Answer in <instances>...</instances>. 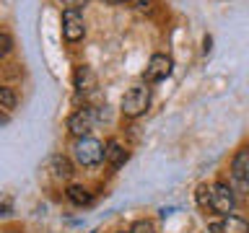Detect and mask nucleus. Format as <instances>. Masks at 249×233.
I'll return each mask as SVG.
<instances>
[{
	"label": "nucleus",
	"mask_w": 249,
	"mask_h": 233,
	"mask_svg": "<svg viewBox=\"0 0 249 233\" xmlns=\"http://www.w3.org/2000/svg\"><path fill=\"white\" fill-rule=\"evenodd\" d=\"M83 34H86L83 13L81 11H65L62 13V36H65V42L75 44L83 39Z\"/></svg>",
	"instance_id": "5"
},
{
	"label": "nucleus",
	"mask_w": 249,
	"mask_h": 233,
	"mask_svg": "<svg viewBox=\"0 0 249 233\" xmlns=\"http://www.w3.org/2000/svg\"><path fill=\"white\" fill-rule=\"evenodd\" d=\"M73 88L78 93H91L96 88V73L89 65H75L73 70Z\"/></svg>",
	"instance_id": "8"
},
{
	"label": "nucleus",
	"mask_w": 249,
	"mask_h": 233,
	"mask_svg": "<svg viewBox=\"0 0 249 233\" xmlns=\"http://www.w3.org/2000/svg\"><path fill=\"white\" fill-rule=\"evenodd\" d=\"M65 197L73 202V205H78V207L91 205V192L86 189V186H81V184H70L65 189Z\"/></svg>",
	"instance_id": "12"
},
{
	"label": "nucleus",
	"mask_w": 249,
	"mask_h": 233,
	"mask_svg": "<svg viewBox=\"0 0 249 233\" xmlns=\"http://www.w3.org/2000/svg\"><path fill=\"white\" fill-rule=\"evenodd\" d=\"M117 233H130V231H117Z\"/></svg>",
	"instance_id": "20"
},
{
	"label": "nucleus",
	"mask_w": 249,
	"mask_h": 233,
	"mask_svg": "<svg viewBox=\"0 0 249 233\" xmlns=\"http://www.w3.org/2000/svg\"><path fill=\"white\" fill-rule=\"evenodd\" d=\"M148 106H151V88L143 85V83L127 88V93L122 96V114L127 116V119L143 116L148 112Z\"/></svg>",
	"instance_id": "1"
},
{
	"label": "nucleus",
	"mask_w": 249,
	"mask_h": 233,
	"mask_svg": "<svg viewBox=\"0 0 249 233\" xmlns=\"http://www.w3.org/2000/svg\"><path fill=\"white\" fill-rule=\"evenodd\" d=\"M107 145H101L96 137H78L73 145V158L78 166H96L104 161Z\"/></svg>",
	"instance_id": "2"
},
{
	"label": "nucleus",
	"mask_w": 249,
	"mask_h": 233,
	"mask_svg": "<svg viewBox=\"0 0 249 233\" xmlns=\"http://www.w3.org/2000/svg\"><path fill=\"white\" fill-rule=\"evenodd\" d=\"M107 3H112V5H117V3H127V0H107Z\"/></svg>",
	"instance_id": "19"
},
{
	"label": "nucleus",
	"mask_w": 249,
	"mask_h": 233,
	"mask_svg": "<svg viewBox=\"0 0 249 233\" xmlns=\"http://www.w3.org/2000/svg\"><path fill=\"white\" fill-rule=\"evenodd\" d=\"M210 231H215V233H249V220L231 213V215H223L218 223L210 225Z\"/></svg>",
	"instance_id": "7"
},
{
	"label": "nucleus",
	"mask_w": 249,
	"mask_h": 233,
	"mask_svg": "<svg viewBox=\"0 0 249 233\" xmlns=\"http://www.w3.org/2000/svg\"><path fill=\"white\" fill-rule=\"evenodd\" d=\"M16 104H18V96H16V91L11 88V85H0V109H3V122H8V114L16 109Z\"/></svg>",
	"instance_id": "13"
},
{
	"label": "nucleus",
	"mask_w": 249,
	"mask_h": 233,
	"mask_svg": "<svg viewBox=\"0 0 249 233\" xmlns=\"http://www.w3.org/2000/svg\"><path fill=\"white\" fill-rule=\"evenodd\" d=\"M11 52H13V39H11V34H8V29H3L0 31V54L8 57Z\"/></svg>",
	"instance_id": "15"
},
{
	"label": "nucleus",
	"mask_w": 249,
	"mask_h": 233,
	"mask_svg": "<svg viewBox=\"0 0 249 233\" xmlns=\"http://www.w3.org/2000/svg\"><path fill=\"white\" fill-rule=\"evenodd\" d=\"M130 233H156V228H153L151 220H135L132 228H130Z\"/></svg>",
	"instance_id": "16"
},
{
	"label": "nucleus",
	"mask_w": 249,
	"mask_h": 233,
	"mask_svg": "<svg viewBox=\"0 0 249 233\" xmlns=\"http://www.w3.org/2000/svg\"><path fill=\"white\" fill-rule=\"evenodd\" d=\"M135 8H138V11L140 13H148V11H153V0H138V3H135Z\"/></svg>",
	"instance_id": "18"
},
{
	"label": "nucleus",
	"mask_w": 249,
	"mask_h": 233,
	"mask_svg": "<svg viewBox=\"0 0 249 233\" xmlns=\"http://www.w3.org/2000/svg\"><path fill=\"white\" fill-rule=\"evenodd\" d=\"M96 119H99V114L93 112L91 106H81V109H75V112L68 116V132L75 140L78 137H89L91 130L96 127Z\"/></svg>",
	"instance_id": "3"
},
{
	"label": "nucleus",
	"mask_w": 249,
	"mask_h": 233,
	"mask_svg": "<svg viewBox=\"0 0 249 233\" xmlns=\"http://www.w3.org/2000/svg\"><path fill=\"white\" fill-rule=\"evenodd\" d=\"M57 5L65 11H81L83 5H89V0H57Z\"/></svg>",
	"instance_id": "17"
},
{
	"label": "nucleus",
	"mask_w": 249,
	"mask_h": 233,
	"mask_svg": "<svg viewBox=\"0 0 249 233\" xmlns=\"http://www.w3.org/2000/svg\"><path fill=\"white\" fill-rule=\"evenodd\" d=\"M130 158V153L122 148V143L120 140H109L107 143V153H104V161L109 163L112 168H120V166H124V161Z\"/></svg>",
	"instance_id": "11"
},
{
	"label": "nucleus",
	"mask_w": 249,
	"mask_h": 233,
	"mask_svg": "<svg viewBox=\"0 0 249 233\" xmlns=\"http://www.w3.org/2000/svg\"><path fill=\"white\" fill-rule=\"evenodd\" d=\"M210 194H213V213L215 215H231L233 213V205H236V200H233V189L226 182H215L210 186Z\"/></svg>",
	"instance_id": "4"
},
{
	"label": "nucleus",
	"mask_w": 249,
	"mask_h": 233,
	"mask_svg": "<svg viewBox=\"0 0 249 233\" xmlns=\"http://www.w3.org/2000/svg\"><path fill=\"white\" fill-rule=\"evenodd\" d=\"M174 70V60L169 54H153L148 60V67H145V81L148 83H159V81H166Z\"/></svg>",
	"instance_id": "6"
},
{
	"label": "nucleus",
	"mask_w": 249,
	"mask_h": 233,
	"mask_svg": "<svg viewBox=\"0 0 249 233\" xmlns=\"http://www.w3.org/2000/svg\"><path fill=\"white\" fill-rule=\"evenodd\" d=\"M50 171H52V179H54V182H70V179H73V174H75L73 163H70V158H65V155H52Z\"/></svg>",
	"instance_id": "10"
},
{
	"label": "nucleus",
	"mask_w": 249,
	"mask_h": 233,
	"mask_svg": "<svg viewBox=\"0 0 249 233\" xmlns=\"http://www.w3.org/2000/svg\"><path fill=\"white\" fill-rule=\"evenodd\" d=\"M231 176L241 184H249V145L239 148L236 155L231 158Z\"/></svg>",
	"instance_id": "9"
},
{
	"label": "nucleus",
	"mask_w": 249,
	"mask_h": 233,
	"mask_svg": "<svg viewBox=\"0 0 249 233\" xmlns=\"http://www.w3.org/2000/svg\"><path fill=\"white\" fill-rule=\"evenodd\" d=\"M195 200H197L200 210H213V194H210L208 184H200L197 189H195Z\"/></svg>",
	"instance_id": "14"
},
{
	"label": "nucleus",
	"mask_w": 249,
	"mask_h": 233,
	"mask_svg": "<svg viewBox=\"0 0 249 233\" xmlns=\"http://www.w3.org/2000/svg\"><path fill=\"white\" fill-rule=\"evenodd\" d=\"M244 186H247V189H249V184H244Z\"/></svg>",
	"instance_id": "21"
}]
</instances>
